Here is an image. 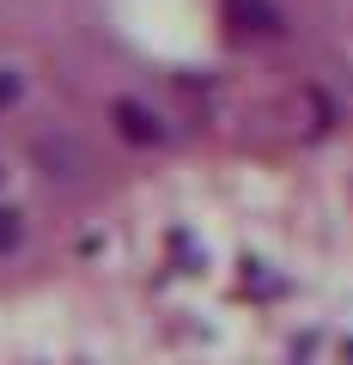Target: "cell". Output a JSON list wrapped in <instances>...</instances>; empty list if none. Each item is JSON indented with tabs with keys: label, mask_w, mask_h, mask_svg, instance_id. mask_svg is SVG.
<instances>
[{
	"label": "cell",
	"mask_w": 353,
	"mask_h": 365,
	"mask_svg": "<svg viewBox=\"0 0 353 365\" xmlns=\"http://www.w3.org/2000/svg\"><path fill=\"white\" fill-rule=\"evenodd\" d=\"M116 122H122V134H128V140H158V122L146 116L140 104H116Z\"/></svg>",
	"instance_id": "cell-2"
},
{
	"label": "cell",
	"mask_w": 353,
	"mask_h": 365,
	"mask_svg": "<svg viewBox=\"0 0 353 365\" xmlns=\"http://www.w3.org/2000/svg\"><path fill=\"white\" fill-rule=\"evenodd\" d=\"M19 232H25V225H19V213H13V207H0V256L19 244Z\"/></svg>",
	"instance_id": "cell-3"
},
{
	"label": "cell",
	"mask_w": 353,
	"mask_h": 365,
	"mask_svg": "<svg viewBox=\"0 0 353 365\" xmlns=\"http://www.w3.org/2000/svg\"><path fill=\"white\" fill-rule=\"evenodd\" d=\"M225 13L237 19V31H275V13L262 0H225Z\"/></svg>",
	"instance_id": "cell-1"
},
{
	"label": "cell",
	"mask_w": 353,
	"mask_h": 365,
	"mask_svg": "<svg viewBox=\"0 0 353 365\" xmlns=\"http://www.w3.org/2000/svg\"><path fill=\"white\" fill-rule=\"evenodd\" d=\"M13 98H19V73H6V67H0V110L13 104Z\"/></svg>",
	"instance_id": "cell-4"
}]
</instances>
